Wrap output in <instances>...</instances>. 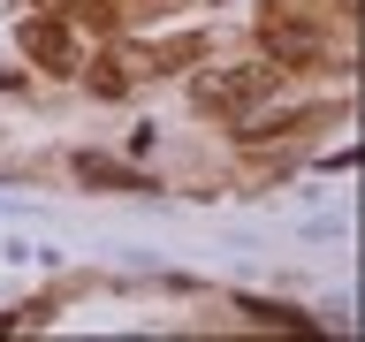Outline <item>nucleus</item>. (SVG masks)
Listing matches in <instances>:
<instances>
[{
  "label": "nucleus",
  "instance_id": "f257e3e1",
  "mask_svg": "<svg viewBox=\"0 0 365 342\" xmlns=\"http://www.w3.org/2000/svg\"><path fill=\"white\" fill-rule=\"evenodd\" d=\"M259 84H267V76H205L198 99H205V107H228V99H251Z\"/></svg>",
  "mask_w": 365,
  "mask_h": 342
},
{
  "label": "nucleus",
  "instance_id": "f03ea898",
  "mask_svg": "<svg viewBox=\"0 0 365 342\" xmlns=\"http://www.w3.org/2000/svg\"><path fill=\"white\" fill-rule=\"evenodd\" d=\"M23 38H31V53H38V61H68V31H53V23H31Z\"/></svg>",
  "mask_w": 365,
  "mask_h": 342
}]
</instances>
